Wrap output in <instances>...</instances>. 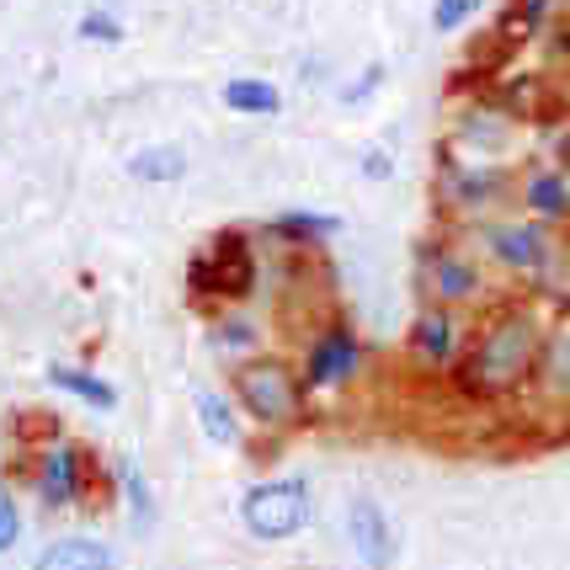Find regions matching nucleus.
Wrapping results in <instances>:
<instances>
[{"mask_svg": "<svg viewBox=\"0 0 570 570\" xmlns=\"http://www.w3.org/2000/svg\"><path fill=\"white\" fill-rule=\"evenodd\" d=\"M539 342H544V321L533 304L501 298L497 309H485V321H474L464 363L453 368V390L470 405H497L512 400L533 384V363H539Z\"/></svg>", "mask_w": 570, "mask_h": 570, "instance_id": "f257e3e1", "label": "nucleus"}, {"mask_svg": "<svg viewBox=\"0 0 570 570\" xmlns=\"http://www.w3.org/2000/svg\"><path fill=\"white\" fill-rule=\"evenodd\" d=\"M453 229L512 288H528V294H560L566 288L570 262H566V235L560 229L522 219V214H497V219L453 224Z\"/></svg>", "mask_w": 570, "mask_h": 570, "instance_id": "f03ea898", "label": "nucleus"}, {"mask_svg": "<svg viewBox=\"0 0 570 570\" xmlns=\"http://www.w3.org/2000/svg\"><path fill=\"white\" fill-rule=\"evenodd\" d=\"M416 294H422V304H443V309H464V315L497 309L507 298L497 288L491 267L453 229H432L416 246Z\"/></svg>", "mask_w": 570, "mask_h": 570, "instance_id": "7ed1b4c3", "label": "nucleus"}, {"mask_svg": "<svg viewBox=\"0 0 570 570\" xmlns=\"http://www.w3.org/2000/svg\"><path fill=\"white\" fill-rule=\"evenodd\" d=\"M229 400L246 422L267 426V432H288L304 422L309 411V390L288 357L277 352H256L246 363H229Z\"/></svg>", "mask_w": 570, "mask_h": 570, "instance_id": "20e7f679", "label": "nucleus"}, {"mask_svg": "<svg viewBox=\"0 0 570 570\" xmlns=\"http://www.w3.org/2000/svg\"><path fill=\"white\" fill-rule=\"evenodd\" d=\"M309 518H315V501H309V485L298 474L256 480L240 497V528L256 544H288L309 528Z\"/></svg>", "mask_w": 570, "mask_h": 570, "instance_id": "39448f33", "label": "nucleus"}, {"mask_svg": "<svg viewBox=\"0 0 570 570\" xmlns=\"http://www.w3.org/2000/svg\"><path fill=\"white\" fill-rule=\"evenodd\" d=\"M474 315L464 309H443V304H416V315L405 325V357L422 379H453V368L464 363Z\"/></svg>", "mask_w": 570, "mask_h": 570, "instance_id": "423d86ee", "label": "nucleus"}, {"mask_svg": "<svg viewBox=\"0 0 570 570\" xmlns=\"http://www.w3.org/2000/svg\"><path fill=\"white\" fill-rule=\"evenodd\" d=\"M86 491H91V459L75 438L59 432L32 453V497L43 512H70L86 501Z\"/></svg>", "mask_w": 570, "mask_h": 570, "instance_id": "0eeeda50", "label": "nucleus"}, {"mask_svg": "<svg viewBox=\"0 0 570 570\" xmlns=\"http://www.w3.org/2000/svg\"><path fill=\"white\" fill-rule=\"evenodd\" d=\"M357 373H363V342H357V331H352L347 321H325L321 331L309 336L304 357H298L304 390H309V395H342Z\"/></svg>", "mask_w": 570, "mask_h": 570, "instance_id": "6e6552de", "label": "nucleus"}, {"mask_svg": "<svg viewBox=\"0 0 570 570\" xmlns=\"http://www.w3.org/2000/svg\"><path fill=\"white\" fill-rule=\"evenodd\" d=\"M512 198L518 214L549 229H570V171H560L554 160H539L522 176H512Z\"/></svg>", "mask_w": 570, "mask_h": 570, "instance_id": "1a4fd4ad", "label": "nucleus"}, {"mask_svg": "<svg viewBox=\"0 0 570 570\" xmlns=\"http://www.w3.org/2000/svg\"><path fill=\"white\" fill-rule=\"evenodd\" d=\"M347 544L363 560V570H390L395 566V522L373 497L347 501Z\"/></svg>", "mask_w": 570, "mask_h": 570, "instance_id": "9d476101", "label": "nucleus"}, {"mask_svg": "<svg viewBox=\"0 0 570 570\" xmlns=\"http://www.w3.org/2000/svg\"><path fill=\"white\" fill-rule=\"evenodd\" d=\"M533 395L544 405H570V309L554 325H544L539 342V363H533Z\"/></svg>", "mask_w": 570, "mask_h": 570, "instance_id": "9b49d317", "label": "nucleus"}, {"mask_svg": "<svg viewBox=\"0 0 570 570\" xmlns=\"http://www.w3.org/2000/svg\"><path fill=\"white\" fill-rule=\"evenodd\" d=\"M32 570H118V554H112V544L97 539V533H65V539H53V544L38 554Z\"/></svg>", "mask_w": 570, "mask_h": 570, "instance_id": "f8f14e48", "label": "nucleus"}, {"mask_svg": "<svg viewBox=\"0 0 570 570\" xmlns=\"http://www.w3.org/2000/svg\"><path fill=\"white\" fill-rule=\"evenodd\" d=\"M193 416H198L203 438L219 448H240V438H246V416H240L235 400L219 395V390H198V395H193Z\"/></svg>", "mask_w": 570, "mask_h": 570, "instance_id": "ddd939ff", "label": "nucleus"}, {"mask_svg": "<svg viewBox=\"0 0 570 570\" xmlns=\"http://www.w3.org/2000/svg\"><path fill=\"white\" fill-rule=\"evenodd\" d=\"M208 347L219 352V357L246 363V357L262 352V325L250 321V309H219V315L208 321Z\"/></svg>", "mask_w": 570, "mask_h": 570, "instance_id": "4468645a", "label": "nucleus"}, {"mask_svg": "<svg viewBox=\"0 0 570 570\" xmlns=\"http://www.w3.org/2000/svg\"><path fill=\"white\" fill-rule=\"evenodd\" d=\"M118 497H124V518L128 528L145 539L155 533V522H160V501H155V485H149V474L139 459H124V474H118Z\"/></svg>", "mask_w": 570, "mask_h": 570, "instance_id": "2eb2a0df", "label": "nucleus"}, {"mask_svg": "<svg viewBox=\"0 0 570 570\" xmlns=\"http://www.w3.org/2000/svg\"><path fill=\"white\" fill-rule=\"evenodd\" d=\"M49 384L59 395L80 400V405H91V411H118V384L112 379H101L91 368H75V363H53L49 368Z\"/></svg>", "mask_w": 570, "mask_h": 570, "instance_id": "dca6fc26", "label": "nucleus"}, {"mask_svg": "<svg viewBox=\"0 0 570 570\" xmlns=\"http://www.w3.org/2000/svg\"><path fill=\"white\" fill-rule=\"evenodd\" d=\"M128 176L139 187H176L187 176V149L181 145H139L128 155Z\"/></svg>", "mask_w": 570, "mask_h": 570, "instance_id": "f3484780", "label": "nucleus"}, {"mask_svg": "<svg viewBox=\"0 0 570 570\" xmlns=\"http://www.w3.org/2000/svg\"><path fill=\"white\" fill-rule=\"evenodd\" d=\"M219 101L229 112H240V118H277V112H283V91H277L273 80H262V75H235V80H224Z\"/></svg>", "mask_w": 570, "mask_h": 570, "instance_id": "a211bd4d", "label": "nucleus"}, {"mask_svg": "<svg viewBox=\"0 0 570 570\" xmlns=\"http://www.w3.org/2000/svg\"><path fill=\"white\" fill-rule=\"evenodd\" d=\"M336 229H342L336 214H309V208H288V214H277V219L267 224V235H273V240H288V246H321Z\"/></svg>", "mask_w": 570, "mask_h": 570, "instance_id": "6ab92c4d", "label": "nucleus"}, {"mask_svg": "<svg viewBox=\"0 0 570 570\" xmlns=\"http://www.w3.org/2000/svg\"><path fill=\"white\" fill-rule=\"evenodd\" d=\"M480 11H485V0H438L432 6V32L448 38V32H459L464 22H474Z\"/></svg>", "mask_w": 570, "mask_h": 570, "instance_id": "aec40b11", "label": "nucleus"}, {"mask_svg": "<svg viewBox=\"0 0 570 570\" xmlns=\"http://www.w3.org/2000/svg\"><path fill=\"white\" fill-rule=\"evenodd\" d=\"M75 32H80V43H101V49H112V43H124V22H118L112 11H86Z\"/></svg>", "mask_w": 570, "mask_h": 570, "instance_id": "412c9836", "label": "nucleus"}, {"mask_svg": "<svg viewBox=\"0 0 570 570\" xmlns=\"http://www.w3.org/2000/svg\"><path fill=\"white\" fill-rule=\"evenodd\" d=\"M17 539H22V507H17V497L0 485V554L17 549Z\"/></svg>", "mask_w": 570, "mask_h": 570, "instance_id": "4be33fe9", "label": "nucleus"}, {"mask_svg": "<svg viewBox=\"0 0 570 570\" xmlns=\"http://www.w3.org/2000/svg\"><path fill=\"white\" fill-rule=\"evenodd\" d=\"M357 171H363V181H395V155L384 145H368L363 160H357Z\"/></svg>", "mask_w": 570, "mask_h": 570, "instance_id": "5701e85b", "label": "nucleus"}, {"mask_svg": "<svg viewBox=\"0 0 570 570\" xmlns=\"http://www.w3.org/2000/svg\"><path fill=\"white\" fill-rule=\"evenodd\" d=\"M379 86H384V65H363V75H357L347 91H342V101H347V107H363Z\"/></svg>", "mask_w": 570, "mask_h": 570, "instance_id": "b1692460", "label": "nucleus"}, {"mask_svg": "<svg viewBox=\"0 0 570 570\" xmlns=\"http://www.w3.org/2000/svg\"><path fill=\"white\" fill-rule=\"evenodd\" d=\"M566 6H570V0H560V11H566Z\"/></svg>", "mask_w": 570, "mask_h": 570, "instance_id": "393cba45", "label": "nucleus"}]
</instances>
